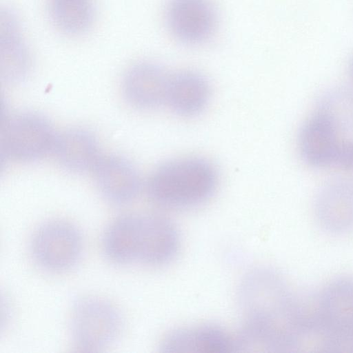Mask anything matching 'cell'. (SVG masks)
Masks as SVG:
<instances>
[{
	"label": "cell",
	"mask_w": 353,
	"mask_h": 353,
	"mask_svg": "<svg viewBox=\"0 0 353 353\" xmlns=\"http://www.w3.org/2000/svg\"><path fill=\"white\" fill-rule=\"evenodd\" d=\"M141 215L125 214L116 219L106 229L103 237L105 256L114 263L138 262Z\"/></svg>",
	"instance_id": "17"
},
{
	"label": "cell",
	"mask_w": 353,
	"mask_h": 353,
	"mask_svg": "<svg viewBox=\"0 0 353 353\" xmlns=\"http://www.w3.org/2000/svg\"><path fill=\"white\" fill-rule=\"evenodd\" d=\"M93 170L101 194L110 203L127 204L138 195L140 177L128 159L117 155L99 157Z\"/></svg>",
	"instance_id": "11"
},
{
	"label": "cell",
	"mask_w": 353,
	"mask_h": 353,
	"mask_svg": "<svg viewBox=\"0 0 353 353\" xmlns=\"http://www.w3.org/2000/svg\"><path fill=\"white\" fill-rule=\"evenodd\" d=\"M170 74L161 65L141 62L125 74L122 90L127 101L132 106L152 110L165 104Z\"/></svg>",
	"instance_id": "10"
},
{
	"label": "cell",
	"mask_w": 353,
	"mask_h": 353,
	"mask_svg": "<svg viewBox=\"0 0 353 353\" xmlns=\"http://www.w3.org/2000/svg\"><path fill=\"white\" fill-rule=\"evenodd\" d=\"M317 114L337 131L353 129V87L341 86L325 92L318 102Z\"/></svg>",
	"instance_id": "19"
},
{
	"label": "cell",
	"mask_w": 353,
	"mask_h": 353,
	"mask_svg": "<svg viewBox=\"0 0 353 353\" xmlns=\"http://www.w3.org/2000/svg\"><path fill=\"white\" fill-rule=\"evenodd\" d=\"M218 172L209 161L199 157L165 162L150 174L147 192L155 203L172 209H188L208 201L218 185Z\"/></svg>",
	"instance_id": "2"
},
{
	"label": "cell",
	"mask_w": 353,
	"mask_h": 353,
	"mask_svg": "<svg viewBox=\"0 0 353 353\" xmlns=\"http://www.w3.org/2000/svg\"><path fill=\"white\" fill-rule=\"evenodd\" d=\"M166 353H225L236 352L235 336L222 327L205 323L174 329L160 344Z\"/></svg>",
	"instance_id": "8"
},
{
	"label": "cell",
	"mask_w": 353,
	"mask_h": 353,
	"mask_svg": "<svg viewBox=\"0 0 353 353\" xmlns=\"http://www.w3.org/2000/svg\"><path fill=\"white\" fill-rule=\"evenodd\" d=\"M179 245V232L170 219L158 214L141 215L139 263L166 264L177 254Z\"/></svg>",
	"instance_id": "13"
},
{
	"label": "cell",
	"mask_w": 353,
	"mask_h": 353,
	"mask_svg": "<svg viewBox=\"0 0 353 353\" xmlns=\"http://www.w3.org/2000/svg\"><path fill=\"white\" fill-rule=\"evenodd\" d=\"M312 308V334L320 350L353 352V279L329 283Z\"/></svg>",
	"instance_id": "3"
},
{
	"label": "cell",
	"mask_w": 353,
	"mask_h": 353,
	"mask_svg": "<svg viewBox=\"0 0 353 353\" xmlns=\"http://www.w3.org/2000/svg\"><path fill=\"white\" fill-rule=\"evenodd\" d=\"M334 165L353 172V141L340 142Z\"/></svg>",
	"instance_id": "20"
},
{
	"label": "cell",
	"mask_w": 353,
	"mask_h": 353,
	"mask_svg": "<svg viewBox=\"0 0 353 353\" xmlns=\"http://www.w3.org/2000/svg\"><path fill=\"white\" fill-rule=\"evenodd\" d=\"M49 12L55 27L69 35L86 32L94 22L91 0H50Z\"/></svg>",
	"instance_id": "18"
},
{
	"label": "cell",
	"mask_w": 353,
	"mask_h": 353,
	"mask_svg": "<svg viewBox=\"0 0 353 353\" xmlns=\"http://www.w3.org/2000/svg\"><path fill=\"white\" fill-rule=\"evenodd\" d=\"M314 212L319 225L328 233L353 230V182L340 179L325 185L316 196Z\"/></svg>",
	"instance_id": "9"
},
{
	"label": "cell",
	"mask_w": 353,
	"mask_h": 353,
	"mask_svg": "<svg viewBox=\"0 0 353 353\" xmlns=\"http://www.w3.org/2000/svg\"><path fill=\"white\" fill-rule=\"evenodd\" d=\"M52 150L61 166L73 173L93 169L99 158L95 136L83 128H72L57 135Z\"/></svg>",
	"instance_id": "15"
},
{
	"label": "cell",
	"mask_w": 353,
	"mask_h": 353,
	"mask_svg": "<svg viewBox=\"0 0 353 353\" xmlns=\"http://www.w3.org/2000/svg\"><path fill=\"white\" fill-rule=\"evenodd\" d=\"M122 325L119 310L104 299L84 296L72 305L70 336L81 351L95 352L109 346L119 336Z\"/></svg>",
	"instance_id": "4"
},
{
	"label": "cell",
	"mask_w": 353,
	"mask_h": 353,
	"mask_svg": "<svg viewBox=\"0 0 353 353\" xmlns=\"http://www.w3.org/2000/svg\"><path fill=\"white\" fill-rule=\"evenodd\" d=\"M237 300L243 326L235 336L236 352H294L310 336L311 310L274 270L248 272Z\"/></svg>",
	"instance_id": "1"
},
{
	"label": "cell",
	"mask_w": 353,
	"mask_h": 353,
	"mask_svg": "<svg viewBox=\"0 0 353 353\" xmlns=\"http://www.w3.org/2000/svg\"><path fill=\"white\" fill-rule=\"evenodd\" d=\"M166 21L170 32L179 41L199 44L214 32L216 14L208 0H170Z\"/></svg>",
	"instance_id": "7"
},
{
	"label": "cell",
	"mask_w": 353,
	"mask_h": 353,
	"mask_svg": "<svg viewBox=\"0 0 353 353\" xmlns=\"http://www.w3.org/2000/svg\"><path fill=\"white\" fill-rule=\"evenodd\" d=\"M210 97V84L201 74L186 70L170 74L165 104L178 115L192 117L201 113Z\"/></svg>",
	"instance_id": "14"
},
{
	"label": "cell",
	"mask_w": 353,
	"mask_h": 353,
	"mask_svg": "<svg viewBox=\"0 0 353 353\" xmlns=\"http://www.w3.org/2000/svg\"><path fill=\"white\" fill-rule=\"evenodd\" d=\"M336 132L317 113L305 122L299 136V150L303 159L317 168L334 165L340 144Z\"/></svg>",
	"instance_id": "16"
},
{
	"label": "cell",
	"mask_w": 353,
	"mask_h": 353,
	"mask_svg": "<svg viewBox=\"0 0 353 353\" xmlns=\"http://www.w3.org/2000/svg\"><path fill=\"white\" fill-rule=\"evenodd\" d=\"M83 249L78 229L65 221H53L41 225L31 241L34 259L42 268L64 272L80 261Z\"/></svg>",
	"instance_id": "6"
},
{
	"label": "cell",
	"mask_w": 353,
	"mask_h": 353,
	"mask_svg": "<svg viewBox=\"0 0 353 353\" xmlns=\"http://www.w3.org/2000/svg\"><path fill=\"white\" fill-rule=\"evenodd\" d=\"M350 70L351 75L353 77V59L351 61V63H350Z\"/></svg>",
	"instance_id": "21"
},
{
	"label": "cell",
	"mask_w": 353,
	"mask_h": 353,
	"mask_svg": "<svg viewBox=\"0 0 353 353\" xmlns=\"http://www.w3.org/2000/svg\"><path fill=\"white\" fill-rule=\"evenodd\" d=\"M0 70L8 83L23 81L29 74L31 59L19 21L8 8L1 10Z\"/></svg>",
	"instance_id": "12"
},
{
	"label": "cell",
	"mask_w": 353,
	"mask_h": 353,
	"mask_svg": "<svg viewBox=\"0 0 353 353\" xmlns=\"http://www.w3.org/2000/svg\"><path fill=\"white\" fill-rule=\"evenodd\" d=\"M57 135L43 115L25 112L7 119L1 130L2 154L20 162L39 160L52 150Z\"/></svg>",
	"instance_id": "5"
}]
</instances>
